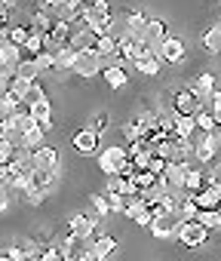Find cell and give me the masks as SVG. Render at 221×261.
<instances>
[{"instance_id": "obj_22", "label": "cell", "mask_w": 221, "mask_h": 261, "mask_svg": "<svg viewBox=\"0 0 221 261\" xmlns=\"http://www.w3.org/2000/svg\"><path fill=\"white\" fill-rule=\"evenodd\" d=\"M194 197V203L200 206V209H218L221 206V194H218V188L212 185V188H203V191H197V194H190Z\"/></svg>"}, {"instance_id": "obj_25", "label": "cell", "mask_w": 221, "mask_h": 261, "mask_svg": "<svg viewBox=\"0 0 221 261\" xmlns=\"http://www.w3.org/2000/svg\"><path fill=\"white\" fill-rule=\"evenodd\" d=\"M175 136H181V139H194L197 136L194 114H175Z\"/></svg>"}, {"instance_id": "obj_9", "label": "cell", "mask_w": 221, "mask_h": 261, "mask_svg": "<svg viewBox=\"0 0 221 261\" xmlns=\"http://www.w3.org/2000/svg\"><path fill=\"white\" fill-rule=\"evenodd\" d=\"M74 151H77L80 157L98 154V133H95L92 126H86V129H80V133H74Z\"/></svg>"}, {"instance_id": "obj_42", "label": "cell", "mask_w": 221, "mask_h": 261, "mask_svg": "<svg viewBox=\"0 0 221 261\" xmlns=\"http://www.w3.org/2000/svg\"><path fill=\"white\" fill-rule=\"evenodd\" d=\"M104 194H107L110 212H123V209H126V197H123V194H114V191H104Z\"/></svg>"}, {"instance_id": "obj_24", "label": "cell", "mask_w": 221, "mask_h": 261, "mask_svg": "<svg viewBox=\"0 0 221 261\" xmlns=\"http://www.w3.org/2000/svg\"><path fill=\"white\" fill-rule=\"evenodd\" d=\"M19 258H40V246L34 240H22L10 249V261H19Z\"/></svg>"}, {"instance_id": "obj_12", "label": "cell", "mask_w": 221, "mask_h": 261, "mask_svg": "<svg viewBox=\"0 0 221 261\" xmlns=\"http://www.w3.org/2000/svg\"><path fill=\"white\" fill-rule=\"evenodd\" d=\"M22 46L19 43H13L10 37H0V65L4 68H10V71H16V65L22 62Z\"/></svg>"}, {"instance_id": "obj_41", "label": "cell", "mask_w": 221, "mask_h": 261, "mask_svg": "<svg viewBox=\"0 0 221 261\" xmlns=\"http://www.w3.org/2000/svg\"><path fill=\"white\" fill-rule=\"evenodd\" d=\"M16 157V145L10 139H0V163H13Z\"/></svg>"}, {"instance_id": "obj_31", "label": "cell", "mask_w": 221, "mask_h": 261, "mask_svg": "<svg viewBox=\"0 0 221 261\" xmlns=\"http://www.w3.org/2000/svg\"><path fill=\"white\" fill-rule=\"evenodd\" d=\"M16 74H19V77H28V80H37V77H40L37 59H34V56H22V62L16 65Z\"/></svg>"}, {"instance_id": "obj_35", "label": "cell", "mask_w": 221, "mask_h": 261, "mask_svg": "<svg viewBox=\"0 0 221 261\" xmlns=\"http://www.w3.org/2000/svg\"><path fill=\"white\" fill-rule=\"evenodd\" d=\"M43 136H46V129H43L40 123H37V126H31L28 133H25V148H31V151H34V148H40V145H43Z\"/></svg>"}, {"instance_id": "obj_36", "label": "cell", "mask_w": 221, "mask_h": 261, "mask_svg": "<svg viewBox=\"0 0 221 261\" xmlns=\"http://www.w3.org/2000/svg\"><path fill=\"white\" fill-rule=\"evenodd\" d=\"M13 43H19V46H25L28 43V37H31V25H10V34H7Z\"/></svg>"}, {"instance_id": "obj_16", "label": "cell", "mask_w": 221, "mask_h": 261, "mask_svg": "<svg viewBox=\"0 0 221 261\" xmlns=\"http://www.w3.org/2000/svg\"><path fill=\"white\" fill-rule=\"evenodd\" d=\"M194 92L200 95L203 108H209V101H212V95H215V74H212V71H203V74L194 80Z\"/></svg>"}, {"instance_id": "obj_2", "label": "cell", "mask_w": 221, "mask_h": 261, "mask_svg": "<svg viewBox=\"0 0 221 261\" xmlns=\"http://www.w3.org/2000/svg\"><path fill=\"white\" fill-rule=\"evenodd\" d=\"M101 59H98V53L95 49H83V53H77V59H74V74L77 77H83V80H92V77H98L101 74Z\"/></svg>"}, {"instance_id": "obj_30", "label": "cell", "mask_w": 221, "mask_h": 261, "mask_svg": "<svg viewBox=\"0 0 221 261\" xmlns=\"http://www.w3.org/2000/svg\"><path fill=\"white\" fill-rule=\"evenodd\" d=\"M203 46H206L212 56H221V22L212 25V28L203 34Z\"/></svg>"}, {"instance_id": "obj_17", "label": "cell", "mask_w": 221, "mask_h": 261, "mask_svg": "<svg viewBox=\"0 0 221 261\" xmlns=\"http://www.w3.org/2000/svg\"><path fill=\"white\" fill-rule=\"evenodd\" d=\"M68 230H71L77 240H92V233H95V218H92V215H74V218L68 221Z\"/></svg>"}, {"instance_id": "obj_20", "label": "cell", "mask_w": 221, "mask_h": 261, "mask_svg": "<svg viewBox=\"0 0 221 261\" xmlns=\"http://www.w3.org/2000/svg\"><path fill=\"white\" fill-rule=\"evenodd\" d=\"M28 111H31V117L46 129V133H49V129H52V105H49V98H40V101H31L28 105Z\"/></svg>"}, {"instance_id": "obj_50", "label": "cell", "mask_w": 221, "mask_h": 261, "mask_svg": "<svg viewBox=\"0 0 221 261\" xmlns=\"http://www.w3.org/2000/svg\"><path fill=\"white\" fill-rule=\"evenodd\" d=\"M212 139L218 142V148H221V123H215V129H212Z\"/></svg>"}, {"instance_id": "obj_11", "label": "cell", "mask_w": 221, "mask_h": 261, "mask_svg": "<svg viewBox=\"0 0 221 261\" xmlns=\"http://www.w3.org/2000/svg\"><path fill=\"white\" fill-rule=\"evenodd\" d=\"M28 25H31V31H49L52 25H56V13L49 10V7H31V13H28Z\"/></svg>"}, {"instance_id": "obj_45", "label": "cell", "mask_w": 221, "mask_h": 261, "mask_svg": "<svg viewBox=\"0 0 221 261\" xmlns=\"http://www.w3.org/2000/svg\"><path fill=\"white\" fill-rule=\"evenodd\" d=\"M62 258H65L62 255V246L59 249H52V246L49 249H40V261H62Z\"/></svg>"}, {"instance_id": "obj_39", "label": "cell", "mask_w": 221, "mask_h": 261, "mask_svg": "<svg viewBox=\"0 0 221 261\" xmlns=\"http://www.w3.org/2000/svg\"><path fill=\"white\" fill-rule=\"evenodd\" d=\"M34 59H37V68H40V74H49V71H56V59H52V53H49V49H40Z\"/></svg>"}, {"instance_id": "obj_34", "label": "cell", "mask_w": 221, "mask_h": 261, "mask_svg": "<svg viewBox=\"0 0 221 261\" xmlns=\"http://www.w3.org/2000/svg\"><path fill=\"white\" fill-rule=\"evenodd\" d=\"M197 221H203L209 230H221V218H218V209H197Z\"/></svg>"}, {"instance_id": "obj_47", "label": "cell", "mask_w": 221, "mask_h": 261, "mask_svg": "<svg viewBox=\"0 0 221 261\" xmlns=\"http://www.w3.org/2000/svg\"><path fill=\"white\" fill-rule=\"evenodd\" d=\"M7 209H10V185L0 181V212H7Z\"/></svg>"}, {"instance_id": "obj_8", "label": "cell", "mask_w": 221, "mask_h": 261, "mask_svg": "<svg viewBox=\"0 0 221 261\" xmlns=\"http://www.w3.org/2000/svg\"><path fill=\"white\" fill-rule=\"evenodd\" d=\"M114 16H110V4L107 0H95V4H86V13H83V25L86 28H98V25H104V22H110Z\"/></svg>"}, {"instance_id": "obj_44", "label": "cell", "mask_w": 221, "mask_h": 261, "mask_svg": "<svg viewBox=\"0 0 221 261\" xmlns=\"http://www.w3.org/2000/svg\"><path fill=\"white\" fill-rule=\"evenodd\" d=\"M166 163H169L166 157H160V154H154V157H151V166H148V169H151L154 175H163V169H166Z\"/></svg>"}, {"instance_id": "obj_5", "label": "cell", "mask_w": 221, "mask_h": 261, "mask_svg": "<svg viewBox=\"0 0 221 261\" xmlns=\"http://www.w3.org/2000/svg\"><path fill=\"white\" fill-rule=\"evenodd\" d=\"M172 111L175 114H197L200 108H203V101H200V95L194 92V86H184V89H175L172 92Z\"/></svg>"}, {"instance_id": "obj_26", "label": "cell", "mask_w": 221, "mask_h": 261, "mask_svg": "<svg viewBox=\"0 0 221 261\" xmlns=\"http://www.w3.org/2000/svg\"><path fill=\"white\" fill-rule=\"evenodd\" d=\"M114 252H117V240H114V237L104 233V237H95V240H92V255H95V258H110Z\"/></svg>"}, {"instance_id": "obj_23", "label": "cell", "mask_w": 221, "mask_h": 261, "mask_svg": "<svg viewBox=\"0 0 221 261\" xmlns=\"http://www.w3.org/2000/svg\"><path fill=\"white\" fill-rule=\"evenodd\" d=\"M52 59H56V71H71V68H74V59H77V49H74L71 43H62V46L52 53Z\"/></svg>"}, {"instance_id": "obj_4", "label": "cell", "mask_w": 221, "mask_h": 261, "mask_svg": "<svg viewBox=\"0 0 221 261\" xmlns=\"http://www.w3.org/2000/svg\"><path fill=\"white\" fill-rule=\"evenodd\" d=\"M169 37V28H166V22L163 19H148V28H145V53H154V56H160V46H163V40Z\"/></svg>"}, {"instance_id": "obj_40", "label": "cell", "mask_w": 221, "mask_h": 261, "mask_svg": "<svg viewBox=\"0 0 221 261\" xmlns=\"http://www.w3.org/2000/svg\"><path fill=\"white\" fill-rule=\"evenodd\" d=\"M89 203H92V209H95L98 215H107V212H110V203H107V194H104V191H101V194H92Z\"/></svg>"}, {"instance_id": "obj_1", "label": "cell", "mask_w": 221, "mask_h": 261, "mask_svg": "<svg viewBox=\"0 0 221 261\" xmlns=\"http://www.w3.org/2000/svg\"><path fill=\"white\" fill-rule=\"evenodd\" d=\"M175 240L184 246V249H203L209 243V227L197 218H187V221H178V230H175Z\"/></svg>"}, {"instance_id": "obj_18", "label": "cell", "mask_w": 221, "mask_h": 261, "mask_svg": "<svg viewBox=\"0 0 221 261\" xmlns=\"http://www.w3.org/2000/svg\"><path fill=\"white\" fill-rule=\"evenodd\" d=\"M132 65H135V71H139V74H145V77H157V74H160V68H163V59H160V56H154V53H145V56H135V59H132Z\"/></svg>"}, {"instance_id": "obj_48", "label": "cell", "mask_w": 221, "mask_h": 261, "mask_svg": "<svg viewBox=\"0 0 221 261\" xmlns=\"http://www.w3.org/2000/svg\"><path fill=\"white\" fill-rule=\"evenodd\" d=\"M92 129H95V133L101 136V133H104V129H107V114H98V117L92 120Z\"/></svg>"}, {"instance_id": "obj_3", "label": "cell", "mask_w": 221, "mask_h": 261, "mask_svg": "<svg viewBox=\"0 0 221 261\" xmlns=\"http://www.w3.org/2000/svg\"><path fill=\"white\" fill-rule=\"evenodd\" d=\"M126 160H129L126 148H117V145H110V148L98 151V169H101L104 175H114V172H120Z\"/></svg>"}, {"instance_id": "obj_19", "label": "cell", "mask_w": 221, "mask_h": 261, "mask_svg": "<svg viewBox=\"0 0 221 261\" xmlns=\"http://www.w3.org/2000/svg\"><path fill=\"white\" fill-rule=\"evenodd\" d=\"M101 74H104V83H107L110 89H123V86H126V80H129V74H126V68H123L120 62L104 65V68H101Z\"/></svg>"}, {"instance_id": "obj_32", "label": "cell", "mask_w": 221, "mask_h": 261, "mask_svg": "<svg viewBox=\"0 0 221 261\" xmlns=\"http://www.w3.org/2000/svg\"><path fill=\"white\" fill-rule=\"evenodd\" d=\"M206 188V178H203V169H197V166H190L187 169V175H184V191L187 194H197V191H203Z\"/></svg>"}, {"instance_id": "obj_21", "label": "cell", "mask_w": 221, "mask_h": 261, "mask_svg": "<svg viewBox=\"0 0 221 261\" xmlns=\"http://www.w3.org/2000/svg\"><path fill=\"white\" fill-rule=\"evenodd\" d=\"M77 53H83V49H92L95 46V31L92 28H86V25H80V28H74V34H71V40H68Z\"/></svg>"}, {"instance_id": "obj_10", "label": "cell", "mask_w": 221, "mask_h": 261, "mask_svg": "<svg viewBox=\"0 0 221 261\" xmlns=\"http://www.w3.org/2000/svg\"><path fill=\"white\" fill-rule=\"evenodd\" d=\"M101 59V65H114L120 62V49H117V37L114 34H104V37H95V46H92Z\"/></svg>"}, {"instance_id": "obj_38", "label": "cell", "mask_w": 221, "mask_h": 261, "mask_svg": "<svg viewBox=\"0 0 221 261\" xmlns=\"http://www.w3.org/2000/svg\"><path fill=\"white\" fill-rule=\"evenodd\" d=\"M46 194H49V191L28 185V188H25V203H31V206H43V203H46Z\"/></svg>"}, {"instance_id": "obj_6", "label": "cell", "mask_w": 221, "mask_h": 261, "mask_svg": "<svg viewBox=\"0 0 221 261\" xmlns=\"http://www.w3.org/2000/svg\"><path fill=\"white\" fill-rule=\"evenodd\" d=\"M123 215L129 218V221H135L139 227H151L154 224V209L142 200V197H132V200H126V209H123Z\"/></svg>"}, {"instance_id": "obj_37", "label": "cell", "mask_w": 221, "mask_h": 261, "mask_svg": "<svg viewBox=\"0 0 221 261\" xmlns=\"http://www.w3.org/2000/svg\"><path fill=\"white\" fill-rule=\"evenodd\" d=\"M43 49V31H31V37H28V43L22 46V53L25 56H37Z\"/></svg>"}, {"instance_id": "obj_15", "label": "cell", "mask_w": 221, "mask_h": 261, "mask_svg": "<svg viewBox=\"0 0 221 261\" xmlns=\"http://www.w3.org/2000/svg\"><path fill=\"white\" fill-rule=\"evenodd\" d=\"M31 160H34V169H59V151L49 148V145H40L31 151Z\"/></svg>"}, {"instance_id": "obj_27", "label": "cell", "mask_w": 221, "mask_h": 261, "mask_svg": "<svg viewBox=\"0 0 221 261\" xmlns=\"http://www.w3.org/2000/svg\"><path fill=\"white\" fill-rule=\"evenodd\" d=\"M31 185H34V188H43V191H52V188L59 185L56 169H34V172H31Z\"/></svg>"}, {"instance_id": "obj_33", "label": "cell", "mask_w": 221, "mask_h": 261, "mask_svg": "<svg viewBox=\"0 0 221 261\" xmlns=\"http://www.w3.org/2000/svg\"><path fill=\"white\" fill-rule=\"evenodd\" d=\"M194 120H197V133H212V129H215V117H212L209 108H200L194 114Z\"/></svg>"}, {"instance_id": "obj_14", "label": "cell", "mask_w": 221, "mask_h": 261, "mask_svg": "<svg viewBox=\"0 0 221 261\" xmlns=\"http://www.w3.org/2000/svg\"><path fill=\"white\" fill-rule=\"evenodd\" d=\"M157 240H172L175 237V230H178V218L172 215V212H166V215H160V218H154V224L148 227Z\"/></svg>"}, {"instance_id": "obj_46", "label": "cell", "mask_w": 221, "mask_h": 261, "mask_svg": "<svg viewBox=\"0 0 221 261\" xmlns=\"http://www.w3.org/2000/svg\"><path fill=\"white\" fill-rule=\"evenodd\" d=\"M209 111H212L215 123H221V92H215V95H212V101H209Z\"/></svg>"}, {"instance_id": "obj_49", "label": "cell", "mask_w": 221, "mask_h": 261, "mask_svg": "<svg viewBox=\"0 0 221 261\" xmlns=\"http://www.w3.org/2000/svg\"><path fill=\"white\" fill-rule=\"evenodd\" d=\"M31 4H37V7H49V10H56L59 4H65V0H31Z\"/></svg>"}, {"instance_id": "obj_7", "label": "cell", "mask_w": 221, "mask_h": 261, "mask_svg": "<svg viewBox=\"0 0 221 261\" xmlns=\"http://www.w3.org/2000/svg\"><path fill=\"white\" fill-rule=\"evenodd\" d=\"M218 142L212 139V133H200V139H194V160L197 163H203V166H209L215 157H218Z\"/></svg>"}, {"instance_id": "obj_29", "label": "cell", "mask_w": 221, "mask_h": 261, "mask_svg": "<svg viewBox=\"0 0 221 261\" xmlns=\"http://www.w3.org/2000/svg\"><path fill=\"white\" fill-rule=\"evenodd\" d=\"M31 86H34V80H28V77H19V74H13V80H10V89L7 92H13L19 101H25L28 98V92H31Z\"/></svg>"}, {"instance_id": "obj_13", "label": "cell", "mask_w": 221, "mask_h": 261, "mask_svg": "<svg viewBox=\"0 0 221 261\" xmlns=\"http://www.w3.org/2000/svg\"><path fill=\"white\" fill-rule=\"evenodd\" d=\"M160 59H163L166 65H181V62H184V40L166 37L163 46H160Z\"/></svg>"}, {"instance_id": "obj_43", "label": "cell", "mask_w": 221, "mask_h": 261, "mask_svg": "<svg viewBox=\"0 0 221 261\" xmlns=\"http://www.w3.org/2000/svg\"><path fill=\"white\" fill-rule=\"evenodd\" d=\"M40 98H46V92H43V86H40V80H34V86H31V92H28V98H25V105H31V101H40Z\"/></svg>"}, {"instance_id": "obj_28", "label": "cell", "mask_w": 221, "mask_h": 261, "mask_svg": "<svg viewBox=\"0 0 221 261\" xmlns=\"http://www.w3.org/2000/svg\"><path fill=\"white\" fill-rule=\"evenodd\" d=\"M145 28H148V16H145V13H129V16H126V34L145 37Z\"/></svg>"}]
</instances>
